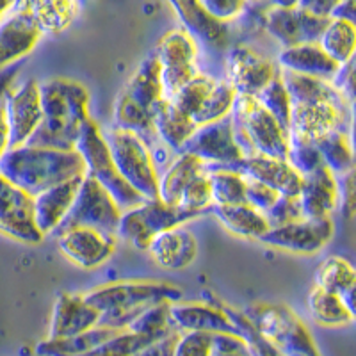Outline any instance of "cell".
Here are the masks:
<instances>
[{
  "mask_svg": "<svg viewBox=\"0 0 356 356\" xmlns=\"http://www.w3.org/2000/svg\"><path fill=\"white\" fill-rule=\"evenodd\" d=\"M43 120L25 145L73 152L82 125L89 118V93L77 81L54 77L40 84Z\"/></svg>",
  "mask_w": 356,
  "mask_h": 356,
  "instance_id": "cell-1",
  "label": "cell"
},
{
  "mask_svg": "<svg viewBox=\"0 0 356 356\" xmlns=\"http://www.w3.org/2000/svg\"><path fill=\"white\" fill-rule=\"evenodd\" d=\"M0 175L31 198L57 184L86 175L84 161L77 152L22 145L9 148L0 159Z\"/></svg>",
  "mask_w": 356,
  "mask_h": 356,
  "instance_id": "cell-2",
  "label": "cell"
},
{
  "mask_svg": "<svg viewBox=\"0 0 356 356\" xmlns=\"http://www.w3.org/2000/svg\"><path fill=\"white\" fill-rule=\"evenodd\" d=\"M82 298L100 314L98 326L123 332L148 308L182 300V291L164 282H116L86 292Z\"/></svg>",
  "mask_w": 356,
  "mask_h": 356,
  "instance_id": "cell-3",
  "label": "cell"
},
{
  "mask_svg": "<svg viewBox=\"0 0 356 356\" xmlns=\"http://www.w3.org/2000/svg\"><path fill=\"white\" fill-rule=\"evenodd\" d=\"M232 132L243 157H271L287 161L289 134L255 98H235L230 111Z\"/></svg>",
  "mask_w": 356,
  "mask_h": 356,
  "instance_id": "cell-4",
  "label": "cell"
},
{
  "mask_svg": "<svg viewBox=\"0 0 356 356\" xmlns=\"http://www.w3.org/2000/svg\"><path fill=\"white\" fill-rule=\"evenodd\" d=\"M75 152L84 161L86 175L93 178L95 182L100 184L113 196L120 211H130V209H136V207L145 203L143 196L138 195L123 180L122 175L118 173L102 129L95 120H91V116L82 125L79 139L75 143Z\"/></svg>",
  "mask_w": 356,
  "mask_h": 356,
  "instance_id": "cell-5",
  "label": "cell"
},
{
  "mask_svg": "<svg viewBox=\"0 0 356 356\" xmlns=\"http://www.w3.org/2000/svg\"><path fill=\"white\" fill-rule=\"evenodd\" d=\"M243 314L282 356H323L303 321L285 305L253 303Z\"/></svg>",
  "mask_w": 356,
  "mask_h": 356,
  "instance_id": "cell-6",
  "label": "cell"
},
{
  "mask_svg": "<svg viewBox=\"0 0 356 356\" xmlns=\"http://www.w3.org/2000/svg\"><path fill=\"white\" fill-rule=\"evenodd\" d=\"M104 134L114 166L145 202L159 198V175L148 146L129 130L109 129Z\"/></svg>",
  "mask_w": 356,
  "mask_h": 356,
  "instance_id": "cell-7",
  "label": "cell"
},
{
  "mask_svg": "<svg viewBox=\"0 0 356 356\" xmlns=\"http://www.w3.org/2000/svg\"><path fill=\"white\" fill-rule=\"evenodd\" d=\"M155 59L161 70L162 98L175 95L200 73V49L182 27L171 29L157 43Z\"/></svg>",
  "mask_w": 356,
  "mask_h": 356,
  "instance_id": "cell-8",
  "label": "cell"
},
{
  "mask_svg": "<svg viewBox=\"0 0 356 356\" xmlns=\"http://www.w3.org/2000/svg\"><path fill=\"white\" fill-rule=\"evenodd\" d=\"M195 218L196 216L182 211L180 207H170L159 198L150 200L136 209L122 212L116 237L146 251L159 234L182 227Z\"/></svg>",
  "mask_w": 356,
  "mask_h": 356,
  "instance_id": "cell-9",
  "label": "cell"
},
{
  "mask_svg": "<svg viewBox=\"0 0 356 356\" xmlns=\"http://www.w3.org/2000/svg\"><path fill=\"white\" fill-rule=\"evenodd\" d=\"M120 218H122V211L114 203L113 196L100 184L95 182L93 178L84 175L68 216L63 219L52 235L79 227L95 228V230L116 235Z\"/></svg>",
  "mask_w": 356,
  "mask_h": 356,
  "instance_id": "cell-10",
  "label": "cell"
},
{
  "mask_svg": "<svg viewBox=\"0 0 356 356\" xmlns=\"http://www.w3.org/2000/svg\"><path fill=\"white\" fill-rule=\"evenodd\" d=\"M353 107L337 106L330 102L292 106L291 123H289V143L316 145L330 132L351 134Z\"/></svg>",
  "mask_w": 356,
  "mask_h": 356,
  "instance_id": "cell-11",
  "label": "cell"
},
{
  "mask_svg": "<svg viewBox=\"0 0 356 356\" xmlns=\"http://www.w3.org/2000/svg\"><path fill=\"white\" fill-rule=\"evenodd\" d=\"M330 20L317 18L298 6V2H271L264 18V29L282 49L317 43Z\"/></svg>",
  "mask_w": 356,
  "mask_h": 356,
  "instance_id": "cell-12",
  "label": "cell"
},
{
  "mask_svg": "<svg viewBox=\"0 0 356 356\" xmlns=\"http://www.w3.org/2000/svg\"><path fill=\"white\" fill-rule=\"evenodd\" d=\"M280 68L275 61L248 47H232L225 63V81L232 86L235 95L255 98L275 77Z\"/></svg>",
  "mask_w": 356,
  "mask_h": 356,
  "instance_id": "cell-13",
  "label": "cell"
},
{
  "mask_svg": "<svg viewBox=\"0 0 356 356\" xmlns=\"http://www.w3.org/2000/svg\"><path fill=\"white\" fill-rule=\"evenodd\" d=\"M180 154H189L200 159L207 170L227 168L243 159L239 146L235 145L230 116L198 127Z\"/></svg>",
  "mask_w": 356,
  "mask_h": 356,
  "instance_id": "cell-14",
  "label": "cell"
},
{
  "mask_svg": "<svg viewBox=\"0 0 356 356\" xmlns=\"http://www.w3.org/2000/svg\"><path fill=\"white\" fill-rule=\"evenodd\" d=\"M40 40L41 33L29 15L27 0L11 2L0 18V68L25 61Z\"/></svg>",
  "mask_w": 356,
  "mask_h": 356,
  "instance_id": "cell-15",
  "label": "cell"
},
{
  "mask_svg": "<svg viewBox=\"0 0 356 356\" xmlns=\"http://www.w3.org/2000/svg\"><path fill=\"white\" fill-rule=\"evenodd\" d=\"M6 120L9 127V148L25 145L43 120L40 82L34 79L13 88L4 98Z\"/></svg>",
  "mask_w": 356,
  "mask_h": 356,
  "instance_id": "cell-16",
  "label": "cell"
},
{
  "mask_svg": "<svg viewBox=\"0 0 356 356\" xmlns=\"http://www.w3.org/2000/svg\"><path fill=\"white\" fill-rule=\"evenodd\" d=\"M333 232L335 227L332 218L319 219V221L301 219L285 227L269 228L260 243L298 255H314L332 241Z\"/></svg>",
  "mask_w": 356,
  "mask_h": 356,
  "instance_id": "cell-17",
  "label": "cell"
},
{
  "mask_svg": "<svg viewBox=\"0 0 356 356\" xmlns=\"http://www.w3.org/2000/svg\"><path fill=\"white\" fill-rule=\"evenodd\" d=\"M63 255L82 269L102 266L116 250V235L95 228H70L54 235Z\"/></svg>",
  "mask_w": 356,
  "mask_h": 356,
  "instance_id": "cell-18",
  "label": "cell"
},
{
  "mask_svg": "<svg viewBox=\"0 0 356 356\" xmlns=\"http://www.w3.org/2000/svg\"><path fill=\"white\" fill-rule=\"evenodd\" d=\"M0 234L9 239L38 244L43 235L33 218V198L0 175Z\"/></svg>",
  "mask_w": 356,
  "mask_h": 356,
  "instance_id": "cell-19",
  "label": "cell"
},
{
  "mask_svg": "<svg viewBox=\"0 0 356 356\" xmlns=\"http://www.w3.org/2000/svg\"><path fill=\"white\" fill-rule=\"evenodd\" d=\"M216 170H230L235 173L243 175L248 180L264 184L266 187L273 189L278 196L287 198H298L303 186V177L296 173L287 161L271 157H243L237 162L227 168H216Z\"/></svg>",
  "mask_w": 356,
  "mask_h": 356,
  "instance_id": "cell-20",
  "label": "cell"
},
{
  "mask_svg": "<svg viewBox=\"0 0 356 356\" xmlns=\"http://www.w3.org/2000/svg\"><path fill=\"white\" fill-rule=\"evenodd\" d=\"M170 6L177 13L182 29L193 38L198 49L200 44L205 50H211V52H222V50L228 49V41H230L228 24H222V22L212 18L202 8L200 2L175 0Z\"/></svg>",
  "mask_w": 356,
  "mask_h": 356,
  "instance_id": "cell-21",
  "label": "cell"
},
{
  "mask_svg": "<svg viewBox=\"0 0 356 356\" xmlns=\"http://www.w3.org/2000/svg\"><path fill=\"white\" fill-rule=\"evenodd\" d=\"M171 328L178 333H234L239 335L227 314L218 305L207 303H170Z\"/></svg>",
  "mask_w": 356,
  "mask_h": 356,
  "instance_id": "cell-22",
  "label": "cell"
},
{
  "mask_svg": "<svg viewBox=\"0 0 356 356\" xmlns=\"http://www.w3.org/2000/svg\"><path fill=\"white\" fill-rule=\"evenodd\" d=\"M82 178H84V175L57 184V186L43 191L33 198L34 225L43 237L52 235L63 222V219L68 216L70 209L75 202V196H77L79 187H81Z\"/></svg>",
  "mask_w": 356,
  "mask_h": 356,
  "instance_id": "cell-23",
  "label": "cell"
},
{
  "mask_svg": "<svg viewBox=\"0 0 356 356\" xmlns=\"http://www.w3.org/2000/svg\"><path fill=\"white\" fill-rule=\"evenodd\" d=\"M98 319H100V314L86 303L82 294H61L54 307L47 339L57 340L81 335V333L97 328Z\"/></svg>",
  "mask_w": 356,
  "mask_h": 356,
  "instance_id": "cell-24",
  "label": "cell"
},
{
  "mask_svg": "<svg viewBox=\"0 0 356 356\" xmlns=\"http://www.w3.org/2000/svg\"><path fill=\"white\" fill-rule=\"evenodd\" d=\"M303 219L319 221L326 219L339 209V186L337 177L326 168L303 177V186L298 196Z\"/></svg>",
  "mask_w": 356,
  "mask_h": 356,
  "instance_id": "cell-25",
  "label": "cell"
},
{
  "mask_svg": "<svg viewBox=\"0 0 356 356\" xmlns=\"http://www.w3.org/2000/svg\"><path fill=\"white\" fill-rule=\"evenodd\" d=\"M146 251L157 266L180 271L189 267L198 257V241L189 230L178 227L159 234Z\"/></svg>",
  "mask_w": 356,
  "mask_h": 356,
  "instance_id": "cell-26",
  "label": "cell"
},
{
  "mask_svg": "<svg viewBox=\"0 0 356 356\" xmlns=\"http://www.w3.org/2000/svg\"><path fill=\"white\" fill-rule=\"evenodd\" d=\"M278 68L285 72L307 75V77L332 81L339 65L323 52L317 43L300 44L292 49H282L278 54Z\"/></svg>",
  "mask_w": 356,
  "mask_h": 356,
  "instance_id": "cell-27",
  "label": "cell"
},
{
  "mask_svg": "<svg viewBox=\"0 0 356 356\" xmlns=\"http://www.w3.org/2000/svg\"><path fill=\"white\" fill-rule=\"evenodd\" d=\"M120 95L139 109L154 114L155 107L162 100L161 70L154 54L139 65Z\"/></svg>",
  "mask_w": 356,
  "mask_h": 356,
  "instance_id": "cell-28",
  "label": "cell"
},
{
  "mask_svg": "<svg viewBox=\"0 0 356 356\" xmlns=\"http://www.w3.org/2000/svg\"><path fill=\"white\" fill-rule=\"evenodd\" d=\"M280 79L284 82V88L287 91L289 100H291L292 106L319 104V102H330V104H337V106H351L333 88L330 81L307 77V75H298V73L285 72V70H280Z\"/></svg>",
  "mask_w": 356,
  "mask_h": 356,
  "instance_id": "cell-29",
  "label": "cell"
},
{
  "mask_svg": "<svg viewBox=\"0 0 356 356\" xmlns=\"http://www.w3.org/2000/svg\"><path fill=\"white\" fill-rule=\"evenodd\" d=\"M154 129L159 141L164 143L178 155L198 127L193 122V118L178 111L171 102L162 98L154 111Z\"/></svg>",
  "mask_w": 356,
  "mask_h": 356,
  "instance_id": "cell-30",
  "label": "cell"
},
{
  "mask_svg": "<svg viewBox=\"0 0 356 356\" xmlns=\"http://www.w3.org/2000/svg\"><path fill=\"white\" fill-rule=\"evenodd\" d=\"M202 173H205V164L200 159L189 154H178L159 177V200L170 207H177L184 189Z\"/></svg>",
  "mask_w": 356,
  "mask_h": 356,
  "instance_id": "cell-31",
  "label": "cell"
},
{
  "mask_svg": "<svg viewBox=\"0 0 356 356\" xmlns=\"http://www.w3.org/2000/svg\"><path fill=\"white\" fill-rule=\"evenodd\" d=\"M27 9L41 36H44L66 31L79 17L81 4L75 0H27Z\"/></svg>",
  "mask_w": 356,
  "mask_h": 356,
  "instance_id": "cell-32",
  "label": "cell"
},
{
  "mask_svg": "<svg viewBox=\"0 0 356 356\" xmlns=\"http://www.w3.org/2000/svg\"><path fill=\"white\" fill-rule=\"evenodd\" d=\"M211 214H214L216 219L228 232L239 235V237H244V239L260 241L269 232V225H267L264 214H260L259 211H255L248 203L232 207L212 205Z\"/></svg>",
  "mask_w": 356,
  "mask_h": 356,
  "instance_id": "cell-33",
  "label": "cell"
},
{
  "mask_svg": "<svg viewBox=\"0 0 356 356\" xmlns=\"http://www.w3.org/2000/svg\"><path fill=\"white\" fill-rule=\"evenodd\" d=\"M120 333V330H111V328H97L89 330V332L81 333V335L68 337V339H57V340H43L36 346V355L38 356H81L84 353L91 351L102 342L109 340Z\"/></svg>",
  "mask_w": 356,
  "mask_h": 356,
  "instance_id": "cell-34",
  "label": "cell"
},
{
  "mask_svg": "<svg viewBox=\"0 0 356 356\" xmlns=\"http://www.w3.org/2000/svg\"><path fill=\"white\" fill-rule=\"evenodd\" d=\"M316 148L323 159V166L335 177H344L355 171V152L351 134L330 132L316 143Z\"/></svg>",
  "mask_w": 356,
  "mask_h": 356,
  "instance_id": "cell-35",
  "label": "cell"
},
{
  "mask_svg": "<svg viewBox=\"0 0 356 356\" xmlns=\"http://www.w3.org/2000/svg\"><path fill=\"white\" fill-rule=\"evenodd\" d=\"M308 310L312 319L326 328H344L355 323V314L348 310L344 301L319 287H312L308 294Z\"/></svg>",
  "mask_w": 356,
  "mask_h": 356,
  "instance_id": "cell-36",
  "label": "cell"
},
{
  "mask_svg": "<svg viewBox=\"0 0 356 356\" xmlns=\"http://www.w3.org/2000/svg\"><path fill=\"white\" fill-rule=\"evenodd\" d=\"M317 44L337 65H346L355 59L356 25L344 20H330Z\"/></svg>",
  "mask_w": 356,
  "mask_h": 356,
  "instance_id": "cell-37",
  "label": "cell"
},
{
  "mask_svg": "<svg viewBox=\"0 0 356 356\" xmlns=\"http://www.w3.org/2000/svg\"><path fill=\"white\" fill-rule=\"evenodd\" d=\"M356 285V271L351 262L339 255L328 257L321 262L316 271V285L323 291L335 294L342 298L348 292L355 291Z\"/></svg>",
  "mask_w": 356,
  "mask_h": 356,
  "instance_id": "cell-38",
  "label": "cell"
},
{
  "mask_svg": "<svg viewBox=\"0 0 356 356\" xmlns=\"http://www.w3.org/2000/svg\"><path fill=\"white\" fill-rule=\"evenodd\" d=\"M207 170V168H205ZM212 205L232 207L246 203V178L230 170H207Z\"/></svg>",
  "mask_w": 356,
  "mask_h": 356,
  "instance_id": "cell-39",
  "label": "cell"
},
{
  "mask_svg": "<svg viewBox=\"0 0 356 356\" xmlns=\"http://www.w3.org/2000/svg\"><path fill=\"white\" fill-rule=\"evenodd\" d=\"M235 98H237V95H235V91L232 89V86L228 84L225 79H218L211 95H209L207 100L203 102L202 107L198 109V113L193 116V122L196 123V127H202L209 125V123L219 122L222 118L230 116V111L232 107H234Z\"/></svg>",
  "mask_w": 356,
  "mask_h": 356,
  "instance_id": "cell-40",
  "label": "cell"
},
{
  "mask_svg": "<svg viewBox=\"0 0 356 356\" xmlns=\"http://www.w3.org/2000/svg\"><path fill=\"white\" fill-rule=\"evenodd\" d=\"M216 82H218V79L212 77L211 73L200 72L195 79H191V81L168 102H171L178 111H182L184 114L193 118L198 113V109L202 107L203 102L207 100V97L211 95Z\"/></svg>",
  "mask_w": 356,
  "mask_h": 356,
  "instance_id": "cell-41",
  "label": "cell"
},
{
  "mask_svg": "<svg viewBox=\"0 0 356 356\" xmlns=\"http://www.w3.org/2000/svg\"><path fill=\"white\" fill-rule=\"evenodd\" d=\"M255 100L259 102L260 106H262L267 113L275 118L282 129L289 130L292 104L291 100H289V95L284 88V82L280 79V73L278 77L273 79V81L257 95Z\"/></svg>",
  "mask_w": 356,
  "mask_h": 356,
  "instance_id": "cell-42",
  "label": "cell"
},
{
  "mask_svg": "<svg viewBox=\"0 0 356 356\" xmlns=\"http://www.w3.org/2000/svg\"><path fill=\"white\" fill-rule=\"evenodd\" d=\"M127 330L152 340L170 335L171 332H175L170 323V303H161L148 308L138 319H134Z\"/></svg>",
  "mask_w": 356,
  "mask_h": 356,
  "instance_id": "cell-43",
  "label": "cell"
},
{
  "mask_svg": "<svg viewBox=\"0 0 356 356\" xmlns=\"http://www.w3.org/2000/svg\"><path fill=\"white\" fill-rule=\"evenodd\" d=\"M152 342H155V340L146 339V337L138 335V333L129 332V330H123V332L116 333L109 340L102 342L100 346L81 356H134L138 351H141L145 346L152 344Z\"/></svg>",
  "mask_w": 356,
  "mask_h": 356,
  "instance_id": "cell-44",
  "label": "cell"
},
{
  "mask_svg": "<svg viewBox=\"0 0 356 356\" xmlns=\"http://www.w3.org/2000/svg\"><path fill=\"white\" fill-rule=\"evenodd\" d=\"M177 207H180L182 211L189 212V214L196 216V218L211 212L212 196L211 184H209V177H207V170L205 173L198 175V177L184 189Z\"/></svg>",
  "mask_w": 356,
  "mask_h": 356,
  "instance_id": "cell-45",
  "label": "cell"
},
{
  "mask_svg": "<svg viewBox=\"0 0 356 356\" xmlns=\"http://www.w3.org/2000/svg\"><path fill=\"white\" fill-rule=\"evenodd\" d=\"M287 162L289 166L300 175V177H307V175L314 173V171H317L319 168H324L323 159H321L316 145L289 143Z\"/></svg>",
  "mask_w": 356,
  "mask_h": 356,
  "instance_id": "cell-46",
  "label": "cell"
},
{
  "mask_svg": "<svg viewBox=\"0 0 356 356\" xmlns=\"http://www.w3.org/2000/svg\"><path fill=\"white\" fill-rule=\"evenodd\" d=\"M269 228H280L291 222L301 221L303 214H301V207L298 198H287V196H280L275 202V205L264 214Z\"/></svg>",
  "mask_w": 356,
  "mask_h": 356,
  "instance_id": "cell-47",
  "label": "cell"
},
{
  "mask_svg": "<svg viewBox=\"0 0 356 356\" xmlns=\"http://www.w3.org/2000/svg\"><path fill=\"white\" fill-rule=\"evenodd\" d=\"M173 356H212V333H180Z\"/></svg>",
  "mask_w": 356,
  "mask_h": 356,
  "instance_id": "cell-48",
  "label": "cell"
},
{
  "mask_svg": "<svg viewBox=\"0 0 356 356\" xmlns=\"http://www.w3.org/2000/svg\"><path fill=\"white\" fill-rule=\"evenodd\" d=\"M200 4L212 18L222 24L241 18L246 8V2H241V0H200Z\"/></svg>",
  "mask_w": 356,
  "mask_h": 356,
  "instance_id": "cell-49",
  "label": "cell"
},
{
  "mask_svg": "<svg viewBox=\"0 0 356 356\" xmlns=\"http://www.w3.org/2000/svg\"><path fill=\"white\" fill-rule=\"evenodd\" d=\"M246 203L250 207H253L255 211H259L260 214H266L273 205H275L276 200L280 198L275 191L266 187L264 184L255 182V180H248L246 178Z\"/></svg>",
  "mask_w": 356,
  "mask_h": 356,
  "instance_id": "cell-50",
  "label": "cell"
},
{
  "mask_svg": "<svg viewBox=\"0 0 356 356\" xmlns=\"http://www.w3.org/2000/svg\"><path fill=\"white\" fill-rule=\"evenodd\" d=\"M330 82L353 106V102H355V59L339 66V70H337V73Z\"/></svg>",
  "mask_w": 356,
  "mask_h": 356,
  "instance_id": "cell-51",
  "label": "cell"
},
{
  "mask_svg": "<svg viewBox=\"0 0 356 356\" xmlns=\"http://www.w3.org/2000/svg\"><path fill=\"white\" fill-rule=\"evenodd\" d=\"M339 186V207L344 218L351 219L355 214V171L337 178Z\"/></svg>",
  "mask_w": 356,
  "mask_h": 356,
  "instance_id": "cell-52",
  "label": "cell"
},
{
  "mask_svg": "<svg viewBox=\"0 0 356 356\" xmlns=\"http://www.w3.org/2000/svg\"><path fill=\"white\" fill-rule=\"evenodd\" d=\"M178 337L180 333L171 332L170 335L162 337V339L155 340L152 344L145 346L141 351H138L134 356H173L175 346L178 342Z\"/></svg>",
  "mask_w": 356,
  "mask_h": 356,
  "instance_id": "cell-53",
  "label": "cell"
},
{
  "mask_svg": "<svg viewBox=\"0 0 356 356\" xmlns=\"http://www.w3.org/2000/svg\"><path fill=\"white\" fill-rule=\"evenodd\" d=\"M335 4L337 0H303V2H298L301 9H305L314 17L326 18V20H330V15H332Z\"/></svg>",
  "mask_w": 356,
  "mask_h": 356,
  "instance_id": "cell-54",
  "label": "cell"
},
{
  "mask_svg": "<svg viewBox=\"0 0 356 356\" xmlns=\"http://www.w3.org/2000/svg\"><path fill=\"white\" fill-rule=\"evenodd\" d=\"M22 66H24V61L9 65L6 68H0V102H4V98L8 97V93L13 89V84L17 81Z\"/></svg>",
  "mask_w": 356,
  "mask_h": 356,
  "instance_id": "cell-55",
  "label": "cell"
},
{
  "mask_svg": "<svg viewBox=\"0 0 356 356\" xmlns=\"http://www.w3.org/2000/svg\"><path fill=\"white\" fill-rule=\"evenodd\" d=\"M330 20H344L356 25V2L355 0H337Z\"/></svg>",
  "mask_w": 356,
  "mask_h": 356,
  "instance_id": "cell-56",
  "label": "cell"
},
{
  "mask_svg": "<svg viewBox=\"0 0 356 356\" xmlns=\"http://www.w3.org/2000/svg\"><path fill=\"white\" fill-rule=\"evenodd\" d=\"M8 150H9V127H8V120H6L4 102H0V159L4 157Z\"/></svg>",
  "mask_w": 356,
  "mask_h": 356,
  "instance_id": "cell-57",
  "label": "cell"
},
{
  "mask_svg": "<svg viewBox=\"0 0 356 356\" xmlns=\"http://www.w3.org/2000/svg\"><path fill=\"white\" fill-rule=\"evenodd\" d=\"M9 6H11V2H6V0H0V18L4 17V13L8 11Z\"/></svg>",
  "mask_w": 356,
  "mask_h": 356,
  "instance_id": "cell-58",
  "label": "cell"
},
{
  "mask_svg": "<svg viewBox=\"0 0 356 356\" xmlns=\"http://www.w3.org/2000/svg\"><path fill=\"white\" fill-rule=\"evenodd\" d=\"M212 356H250V355H218V353H212Z\"/></svg>",
  "mask_w": 356,
  "mask_h": 356,
  "instance_id": "cell-59",
  "label": "cell"
}]
</instances>
